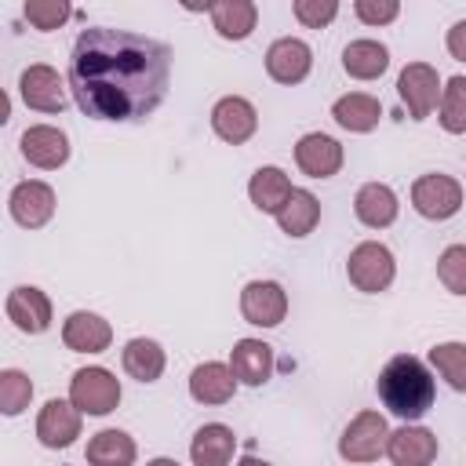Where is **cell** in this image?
<instances>
[{
	"instance_id": "20",
	"label": "cell",
	"mask_w": 466,
	"mask_h": 466,
	"mask_svg": "<svg viewBox=\"0 0 466 466\" xmlns=\"http://www.w3.org/2000/svg\"><path fill=\"white\" fill-rule=\"evenodd\" d=\"M229 368L237 382L244 386H262L273 375V346L262 339H240L229 353Z\"/></svg>"
},
{
	"instance_id": "17",
	"label": "cell",
	"mask_w": 466,
	"mask_h": 466,
	"mask_svg": "<svg viewBox=\"0 0 466 466\" xmlns=\"http://www.w3.org/2000/svg\"><path fill=\"white\" fill-rule=\"evenodd\" d=\"M62 342L73 350V353H102L109 350L113 342V328L106 317L98 313H87V309H76L66 317L62 324Z\"/></svg>"
},
{
	"instance_id": "5",
	"label": "cell",
	"mask_w": 466,
	"mask_h": 466,
	"mask_svg": "<svg viewBox=\"0 0 466 466\" xmlns=\"http://www.w3.org/2000/svg\"><path fill=\"white\" fill-rule=\"evenodd\" d=\"M390 441V426L379 411H360L353 415V422L342 430L339 437V455L346 462H375L386 451Z\"/></svg>"
},
{
	"instance_id": "23",
	"label": "cell",
	"mask_w": 466,
	"mask_h": 466,
	"mask_svg": "<svg viewBox=\"0 0 466 466\" xmlns=\"http://www.w3.org/2000/svg\"><path fill=\"white\" fill-rule=\"evenodd\" d=\"M331 116H335V124H339V127L357 131V135H368V131H375V127H379V120H382V106H379V98H375V95L350 91V95L335 98Z\"/></svg>"
},
{
	"instance_id": "3",
	"label": "cell",
	"mask_w": 466,
	"mask_h": 466,
	"mask_svg": "<svg viewBox=\"0 0 466 466\" xmlns=\"http://www.w3.org/2000/svg\"><path fill=\"white\" fill-rule=\"evenodd\" d=\"M346 277H350V284H353L357 291H364V295L386 291V288L393 284V277H397L393 251H390L386 244H379V240L357 244V248L350 251V258H346Z\"/></svg>"
},
{
	"instance_id": "15",
	"label": "cell",
	"mask_w": 466,
	"mask_h": 466,
	"mask_svg": "<svg viewBox=\"0 0 466 466\" xmlns=\"http://www.w3.org/2000/svg\"><path fill=\"white\" fill-rule=\"evenodd\" d=\"M7 320L25 335H44L51 328V299L33 284H18L7 295Z\"/></svg>"
},
{
	"instance_id": "18",
	"label": "cell",
	"mask_w": 466,
	"mask_h": 466,
	"mask_svg": "<svg viewBox=\"0 0 466 466\" xmlns=\"http://www.w3.org/2000/svg\"><path fill=\"white\" fill-rule=\"evenodd\" d=\"M386 455L393 466H430L437 459V437L426 426H400L390 433Z\"/></svg>"
},
{
	"instance_id": "19",
	"label": "cell",
	"mask_w": 466,
	"mask_h": 466,
	"mask_svg": "<svg viewBox=\"0 0 466 466\" xmlns=\"http://www.w3.org/2000/svg\"><path fill=\"white\" fill-rule=\"evenodd\" d=\"M353 211H357V218H360L368 229H386V226L397 222L400 204H397V193H393L386 182H368V186L357 189Z\"/></svg>"
},
{
	"instance_id": "14",
	"label": "cell",
	"mask_w": 466,
	"mask_h": 466,
	"mask_svg": "<svg viewBox=\"0 0 466 466\" xmlns=\"http://www.w3.org/2000/svg\"><path fill=\"white\" fill-rule=\"evenodd\" d=\"M295 164L309 178H331L342 167V146L324 131H309L295 146Z\"/></svg>"
},
{
	"instance_id": "32",
	"label": "cell",
	"mask_w": 466,
	"mask_h": 466,
	"mask_svg": "<svg viewBox=\"0 0 466 466\" xmlns=\"http://www.w3.org/2000/svg\"><path fill=\"white\" fill-rule=\"evenodd\" d=\"M29 400H33V382H29V375L18 371V368L0 371V411H4V415H22V411L29 408Z\"/></svg>"
},
{
	"instance_id": "25",
	"label": "cell",
	"mask_w": 466,
	"mask_h": 466,
	"mask_svg": "<svg viewBox=\"0 0 466 466\" xmlns=\"http://www.w3.org/2000/svg\"><path fill=\"white\" fill-rule=\"evenodd\" d=\"M390 66V51L379 40H350L342 47V69L353 80H379Z\"/></svg>"
},
{
	"instance_id": "4",
	"label": "cell",
	"mask_w": 466,
	"mask_h": 466,
	"mask_svg": "<svg viewBox=\"0 0 466 466\" xmlns=\"http://www.w3.org/2000/svg\"><path fill=\"white\" fill-rule=\"evenodd\" d=\"M69 400L84 415H109L120 404V379L106 368H80L69 379Z\"/></svg>"
},
{
	"instance_id": "24",
	"label": "cell",
	"mask_w": 466,
	"mask_h": 466,
	"mask_svg": "<svg viewBox=\"0 0 466 466\" xmlns=\"http://www.w3.org/2000/svg\"><path fill=\"white\" fill-rule=\"evenodd\" d=\"M258 22V7L251 0H218L211 4V25L222 40H248Z\"/></svg>"
},
{
	"instance_id": "21",
	"label": "cell",
	"mask_w": 466,
	"mask_h": 466,
	"mask_svg": "<svg viewBox=\"0 0 466 466\" xmlns=\"http://www.w3.org/2000/svg\"><path fill=\"white\" fill-rule=\"evenodd\" d=\"M233 390H237V375L229 364L208 360V364H197L189 375V397L197 404H226L233 400Z\"/></svg>"
},
{
	"instance_id": "29",
	"label": "cell",
	"mask_w": 466,
	"mask_h": 466,
	"mask_svg": "<svg viewBox=\"0 0 466 466\" xmlns=\"http://www.w3.org/2000/svg\"><path fill=\"white\" fill-rule=\"evenodd\" d=\"M135 441L124 430H98L87 441V462L91 466H135Z\"/></svg>"
},
{
	"instance_id": "38",
	"label": "cell",
	"mask_w": 466,
	"mask_h": 466,
	"mask_svg": "<svg viewBox=\"0 0 466 466\" xmlns=\"http://www.w3.org/2000/svg\"><path fill=\"white\" fill-rule=\"evenodd\" d=\"M237 466H273V462H266V459H255V455H244Z\"/></svg>"
},
{
	"instance_id": "31",
	"label": "cell",
	"mask_w": 466,
	"mask_h": 466,
	"mask_svg": "<svg viewBox=\"0 0 466 466\" xmlns=\"http://www.w3.org/2000/svg\"><path fill=\"white\" fill-rule=\"evenodd\" d=\"M441 127L448 135L466 131V76H451L441 87Z\"/></svg>"
},
{
	"instance_id": "35",
	"label": "cell",
	"mask_w": 466,
	"mask_h": 466,
	"mask_svg": "<svg viewBox=\"0 0 466 466\" xmlns=\"http://www.w3.org/2000/svg\"><path fill=\"white\" fill-rule=\"evenodd\" d=\"M291 11H295V18H299L306 29H324V25L339 15V4H335V0H295Z\"/></svg>"
},
{
	"instance_id": "26",
	"label": "cell",
	"mask_w": 466,
	"mask_h": 466,
	"mask_svg": "<svg viewBox=\"0 0 466 466\" xmlns=\"http://www.w3.org/2000/svg\"><path fill=\"white\" fill-rule=\"evenodd\" d=\"M291 178L280 171V167H258L255 175H251V182H248V197H251V204L258 208V211H266V215H277L284 204H288V197H291Z\"/></svg>"
},
{
	"instance_id": "22",
	"label": "cell",
	"mask_w": 466,
	"mask_h": 466,
	"mask_svg": "<svg viewBox=\"0 0 466 466\" xmlns=\"http://www.w3.org/2000/svg\"><path fill=\"white\" fill-rule=\"evenodd\" d=\"M233 451H237V437L229 426L222 422H208L193 433L189 441V459L193 466H229L233 462Z\"/></svg>"
},
{
	"instance_id": "1",
	"label": "cell",
	"mask_w": 466,
	"mask_h": 466,
	"mask_svg": "<svg viewBox=\"0 0 466 466\" xmlns=\"http://www.w3.org/2000/svg\"><path fill=\"white\" fill-rule=\"evenodd\" d=\"M171 87V47L164 40L91 25L76 36L69 55V91L84 116L138 124Z\"/></svg>"
},
{
	"instance_id": "28",
	"label": "cell",
	"mask_w": 466,
	"mask_h": 466,
	"mask_svg": "<svg viewBox=\"0 0 466 466\" xmlns=\"http://www.w3.org/2000/svg\"><path fill=\"white\" fill-rule=\"evenodd\" d=\"M120 360H124V371H127L131 379H138V382H157V379L164 375V364H167L157 339H131V342L124 346Z\"/></svg>"
},
{
	"instance_id": "10",
	"label": "cell",
	"mask_w": 466,
	"mask_h": 466,
	"mask_svg": "<svg viewBox=\"0 0 466 466\" xmlns=\"http://www.w3.org/2000/svg\"><path fill=\"white\" fill-rule=\"evenodd\" d=\"M309 69H313V51H309L306 40L280 36V40L269 44V51H266V73L277 84H288V87L291 84H302L309 76Z\"/></svg>"
},
{
	"instance_id": "13",
	"label": "cell",
	"mask_w": 466,
	"mask_h": 466,
	"mask_svg": "<svg viewBox=\"0 0 466 466\" xmlns=\"http://www.w3.org/2000/svg\"><path fill=\"white\" fill-rule=\"evenodd\" d=\"M22 157L33 164V167H44V171H55L69 160V138L66 131L51 127V124H33L22 131V142H18Z\"/></svg>"
},
{
	"instance_id": "12",
	"label": "cell",
	"mask_w": 466,
	"mask_h": 466,
	"mask_svg": "<svg viewBox=\"0 0 466 466\" xmlns=\"http://www.w3.org/2000/svg\"><path fill=\"white\" fill-rule=\"evenodd\" d=\"M255 127H258V113H255V106L248 98L226 95V98L215 102V109H211V131L222 142L240 146V142H248L255 135Z\"/></svg>"
},
{
	"instance_id": "16",
	"label": "cell",
	"mask_w": 466,
	"mask_h": 466,
	"mask_svg": "<svg viewBox=\"0 0 466 466\" xmlns=\"http://www.w3.org/2000/svg\"><path fill=\"white\" fill-rule=\"evenodd\" d=\"M80 408L73 400H47L36 415V437L44 448H69L80 437Z\"/></svg>"
},
{
	"instance_id": "30",
	"label": "cell",
	"mask_w": 466,
	"mask_h": 466,
	"mask_svg": "<svg viewBox=\"0 0 466 466\" xmlns=\"http://www.w3.org/2000/svg\"><path fill=\"white\" fill-rule=\"evenodd\" d=\"M430 364L455 393H466V342H437L430 350Z\"/></svg>"
},
{
	"instance_id": "11",
	"label": "cell",
	"mask_w": 466,
	"mask_h": 466,
	"mask_svg": "<svg viewBox=\"0 0 466 466\" xmlns=\"http://www.w3.org/2000/svg\"><path fill=\"white\" fill-rule=\"evenodd\" d=\"M7 208H11V218L25 229H40L44 222H51L55 215V189L47 182H36V178H25L11 189L7 197Z\"/></svg>"
},
{
	"instance_id": "7",
	"label": "cell",
	"mask_w": 466,
	"mask_h": 466,
	"mask_svg": "<svg viewBox=\"0 0 466 466\" xmlns=\"http://www.w3.org/2000/svg\"><path fill=\"white\" fill-rule=\"evenodd\" d=\"M397 95L408 106L411 120H426L433 106L441 102V76L430 62H408L397 76Z\"/></svg>"
},
{
	"instance_id": "2",
	"label": "cell",
	"mask_w": 466,
	"mask_h": 466,
	"mask_svg": "<svg viewBox=\"0 0 466 466\" xmlns=\"http://www.w3.org/2000/svg\"><path fill=\"white\" fill-rule=\"evenodd\" d=\"M375 390H379V400L390 408V415H397L404 422L422 419L433 408V397H437L430 368L411 353L390 357L386 368L375 379Z\"/></svg>"
},
{
	"instance_id": "37",
	"label": "cell",
	"mask_w": 466,
	"mask_h": 466,
	"mask_svg": "<svg viewBox=\"0 0 466 466\" xmlns=\"http://www.w3.org/2000/svg\"><path fill=\"white\" fill-rule=\"evenodd\" d=\"M448 51H451V58L466 62V18L448 29Z\"/></svg>"
},
{
	"instance_id": "27",
	"label": "cell",
	"mask_w": 466,
	"mask_h": 466,
	"mask_svg": "<svg viewBox=\"0 0 466 466\" xmlns=\"http://www.w3.org/2000/svg\"><path fill=\"white\" fill-rule=\"evenodd\" d=\"M320 222V200L309 189H291L288 204L277 211V226L288 237H309Z\"/></svg>"
},
{
	"instance_id": "34",
	"label": "cell",
	"mask_w": 466,
	"mask_h": 466,
	"mask_svg": "<svg viewBox=\"0 0 466 466\" xmlns=\"http://www.w3.org/2000/svg\"><path fill=\"white\" fill-rule=\"evenodd\" d=\"M22 15H25V22H29L33 29L51 33V29H58V25L73 15V7H69L66 0H25Z\"/></svg>"
},
{
	"instance_id": "36",
	"label": "cell",
	"mask_w": 466,
	"mask_h": 466,
	"mask_svg": "<svg viewBox=\"0 0 466 466\" xmlns=\"http://www.w3.org/2000/svg\"><path fill=\"white\" fill-rule=\"evenodd\" d=\"M353 11H357V18L364 25H386V22H393L400 15V4L397 0H357Z\"/></svg>"
},
{
	"instance_id": "39",
	"label": "cell",
	"mask_w": 466,
	"mask_h": 466,
	"mask_svg": "<svg viewBox=\"0 0 466 466\" xmlns=\"http://www.w3.org/2000/svg\"><path fill=\"white\" fill-rule=\"evenodd\" d=\"M146 466H178L175 459H153V462H146Z\"/></svg>"
},
{
	"instance_id": "8",
	"label": "cell",
	"mask_w": 466,
	"mask_h": 466,
	"mask_svg": "<svg viewBox=\"0 0 466 466\" xmlns=\"http://www.w3.org/2000/svg\"><path fill=\"white\" fill-rule=\"evenodd\" d=\"M18 91H22V102H25L29 109H36V113H62L66 102H69L62 76H58L51 66H44V62L22 69Z\"/></svg>"
},
{
	"instance_id": "33",
	"label": "cell",
	"mask_w": 466,
	"mask_h": 466,
	"mask_svg": "<svg viewBox=\"0 0 466 466\" xmlns=\"http://www.w3.org/2000/svg\"><path fill=\"white\" fill-rule=\"evenodd\" d=\"M437 277L451 295H466V244H451L441 251Z\"/></svg>"
},
{
	"instance_id": "6",
	"label": "cell",
	"mask_w": 466,
	"mask_h": 466,
	"mask_svg": "<svg viewBox=\"0 0 466 466\" xmlns=\"http://www.w3.org/2000/svg\"><path fill=\"white\" fill-rule=\"evenodd\" d=\"M411 208L430 222H444L462 208V186L451 175H441V171L422 175L411 186Z\"/></svg>"
},
{
	"instance_id": "9",
	"label": "cell",
	"mask_w": 466,
	"mask_h": 466,
	"mask_svg": "<svg viewBox=\"0 0 466 466\" xmlns=\"http://www.w3.org/2000/svg\"><path fill=\"white\" fill-rule=\"evenodd\" d=\"M240 313L255 328H277L288 313V295L277 280H251L240 291Z\"/></svg>"
}]
</instances>
